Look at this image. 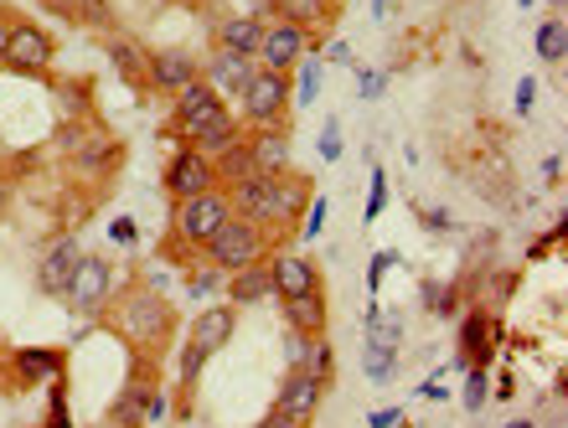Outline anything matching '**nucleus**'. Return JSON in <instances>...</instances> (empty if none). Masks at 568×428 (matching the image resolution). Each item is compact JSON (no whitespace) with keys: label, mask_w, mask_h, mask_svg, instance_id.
Wrapping results in <instances>:
<instances>
[{"label":"nucleus","mask_w":568,"mask_h":428,"mask_svg":"<svg viewBox=\"0 0 568 428\" xmlns=\"http://www.w3.org/2000/svg\"><path fill=\"white\" fill-rule=\"evenodd\" d=\"M114 330H120L135 351H161L171 340V305L155 289H130L114 305Z\"/></svg>","instance_id":"obj_1"},{"label":"nucleus","mask_w":568,"mask_h":428,"mask_svg":"<svg viewBox=\"0 0 568 428\" xmlns=\"http://www.w3.org/2000/svg\"><path fill=\"white\" fill-rule=\"evenodd\" d=\"M270 237L274 233H264L258 222H248V217H227L217 233H212V243L202 248V258H207L217 274H239V268H248V264H264L270 258Z\"/></svg>","instance_id":"obj_2"},{"label":"nucleus","mask_w":568,"mask_h":428,"mask_svg":"<svg viewBox=\"0 0 568 428\" xmlns=\"http://www.w3.org/2000/svg\"><path fill=\"white\" fill-rule=\"evenodd\" d=\"M284 114H290V73L258 68V73L248 78V89L239 93L243 130H270V124H284Z\"/></svg>","instance_id":"obj_3"},{"label":"nucleus","mask_w":568,"mask_h":428,"mask_svg":"<svg viewBox=\"0 0 568 428\" xmlns=\"http://www.w3.org/2000/svg\"><path fill=\"white\" fill-rule=\"evenodd\" d=\"M109 295H114V264L109 258H99V253H83L73 268V279H68V310L78 315V320H93V315L109 310Z\"/></svg>","instance_id":"obj_4"},{"label":"nucleus","mask_w":568,"mask_h":428,"mask_svg":"<svg viewBox=\"0 0 568 428\" xmlns=\"http://www.w3.org/2000/svg\"><path fill=\"white\" fill-rule=\"evenodd\" d=\"M227 217H233V202H227L223 186H217V192H202V196H186V202H176V237L186 248H207L212 233H217Z\"/></svg>","instance_id":"obj_5"},{"label":"nucleus","mask_w":568,"mask_h":428,"mask_svg":"<svg viewBox=\"0 0 568 428\" xmlns=\"http://www.w3.org/2000/svg\"><path fill=\"white\" fill-rule=\"evenodd\" d=\"M223 181H217V165L202 155V150L181 145L171 161H165V192L176 196V202H186V196H202V192H217Z\"/></svg>","instance_id":"obj_6"},{"label":"nucleus","mask_w":568,"mask_h":428,"mask_svg":"<svg viewBox=\"0 0 568 428\" xmlns=\"http://www.w3.org/2000/svg\"><path fill=\"white\" fill-rule=\"evenodd\" d=\"M227 202H233V217H248L258 222L264 233H274V202H280V176H264V171H254V176L233 181V186H223Z\"/></svg>","instance_id":"obj_7"},{"label":"nucleus","mask_w":568,"mask_h":428,"mask_svg":"<svg viewBox=\"0 0 568 428\" xmlns=\"http://www.w3.org/2000/svg\"><path fill=\"white\" fill-rule=\"evenodd\" d=\"M52 31L37 27V21H11V42H6V68L11 73H47L52 68Z\"/></svg>","instance_id":"obj_8"},{"label":"nucleus","mask_w":568,"mask_h":428,"mask_svg":"<svg viewBox=\"0 0 568 428\" xmlns=\"http://www.w3.org/2000/svg\"><path fill=\"white\" fill-rule=\"evenodd\" d=\"M315 37L300 27H284V21H270L264 31V47H258V68H270V73H295L300 62L311 58Z\"/></svg>","instance_id":"obj_9"},{"label":"nucleus","mask_w":568,"mask_h":428,"mask_svg":"<svg viewBox=\"0 0 568 428\" xmlns=\"http://www.w3.org/2000/svg\"><path fill=\"white\" fill-rule=\"evenodd\" d=\"M254 73H258V58H243V52H227V47H212L207 68H202V83H207L217 99H239Z\"/></svg>","instance_id":"obj_10"},{"label":"nucleus","mask_w":568,"mask_h":428,"mask_svg":"<svg viewBox=\"0 0 568 428\" xmlns=\"http://www.w3.org/2000/svg\"><path fill=\"white\" fill-rule=\"evenodd\" d=\"M202 68H196L192 52H181V47H161V52H145V83L150 89H161L176 99L186 83H196Z\"/></svg>","instance_id":"obj_11"},{"label":"nucleus","mask_w":568,"mask_h":428,"mask_svg":"<svg viewBox=\"0 0 568 428\" xmlns=\"http://www.w3.org/2000/svg\"><path fill=\"white\" fill-rule=\"evenodd\" d=\"M321 402H326V383L321 377H311V371H284L280 383V398H274V414H290L300 418V424H311L315 414H321Z\"/></svg>","instance_id":"obj_12"},{"label":"nucleus","mask_w":568,"mask_h":428,"mask_svg":"<svg viewBox=\"0 0 568 428\" xmlns=\"http://www.w3.org/2000/svg\"><path fill=\"white\" fill-rule=\"evenodd\" d=\"M496 336H501V320L491 310H470L460 320V367H491L496 356Z\"/></svg>","instance_id":"obj_13"},{"label":"nucleus","mask_w":568,"mask_h":428,"mask_svg":"<svg viewBox=\"0 0 568 428\" xmlns=\"http://www.w3.org/2000/svg\"><path fill=\"white\" fill-rule=\"evenodd\" d=\"M217 109H227L223 99H217V93L207 89V83H202V78H196V83H186V89L176 93V109H171V124H176V134L181 140H192L196 130H202V124H207L212 114H217Z\"/></svg>","instance_id":"obj_14"},{"label":"nucleus","mask_w":568,"mask_h":428,"mask_svg":"<svg viewBox=\"0 0 568 428\" xmlns=\"http://www.w3.org/2000/svg\"><path fill=\"white\" fill-rule=\"evenodd\" d=\"M78 258H83V253H78L73 237H58V243L42 253V264H37V289H42V295H52V299H62V295H68V279H73Z\"/></svg>","instance_id":"obj_15"},{"label":"nucleus","mask_w":568,"mask_h":428,"mask_svg":"<svg viewBox=\"0 0 568 428\" xmlns=\"http://www.w3.org/2000/svg\"><path fill=\"white\" fill-rule=\"evenodd\" d=\"M270 274H274V299H295V295L321 289V268H315L305 253H280V258H270Z\"/></svg>","instance_id":"obj_16"},{"label":"nucleus","mask_w":568,"mask_h":428,"mask_svg":"<svg viewBox=\"0 0 568 428\" xmlns=\"http://www.w3.org/2000/svg\"><path fill=\"white\" fill-rule=\"evenodd\" d=\"M6 371H11L16 387H31V383H58L62 371V351L52 346H21V351L6 356Z\"/></svg>","instance_id":"obj_17"},{"label":"nucleus","mask_w":568,"mask_h":428,"mask_svg":"<svg viewBox=\"0 0 568 428\" xmlns=\"http://www.w3.org/2000/svg\"><path fill=\"white\" fill-rule=\"evenodd\" d=\"M264 31H270V16H223L217 21V42L212 47H227V52H243V58H258V47H264Z\"/></svg>","instance_id":"obj_18"},{"label":"nucleus","mask_w":568,"mask_h":428,"mask_svg":"<svg viewBox=\"0 0 568 428\" xmlns=\"http://www.w3.org/2000/svg\"><path fill=\"white\" fill-rule=\"evenodd\" d=\"M243 134H248V130H243V119L233 114V109H217V114H212L207 124H202V130L186 140V145L202 150L207 161H217V155H227L233 145H243Z\"/></svg>","instance_id":"obj_19"},{"label":"nucleus","mask_w":568,"mask_h":428,"mask_svg":"<svg viewBox=\"0 0 568 428\" xmlns=\"http://www.w3.org/2000/svg\"><path fill=\"white\" fill-rule=\"evenodd\" d=\"M233 330H239V310H233V305H212V310H202L192 320V346L202 356H217L227 346V340H233Z\"/></svg>","instance_id":"obj_20"},{"label":"nucleus","mask_w":568,"mask_h":428,"mask_svg":"<svg viewBox=\"0 0 568 428\" xmlns=\"http://www.w3.org/2000/svg\"><path fill=\"white\" fill-rule=\"evenodd\" d=\"M243 150H248L254 171H264V176H280L284 161H290V134H284V124H270V130H248V134H243Z\"/></svg>","instance_id":"obj_21"},{"label":"nucleus","mask_w":568,"mask_h":428,"mask_svg":"<svg viewBox=\"0 0 568 428\" xmlns=\"http://www.w3.org/2000/svg\"><path fill=\"white\" fill-rule=\"evenodd\" d=\"M264 299H274L270 258L239 268V274H227V305H233V310H243V305H264Z\"/></svg>","instance_id":"obj_22"},{"label":"nucleus","mask_w":568,"mask_h":428,"mask_svg":"<svg viewBox=\"0 0 568 428\" xmlns=\"http://www.w3.org/2000/svg\"><path fill=\"white\" fill-rule=\"evenodd\" d=\"M274 21H284V27H300V31H321L336 16V0H274L270 6Z\"/></svg>","instance_id":"obj_23"},{"label":"nucleus","mask_w":568,"mask_h":428,"mask_svg":"<svg viewBox=\"0 0 568 428\" xmlns=\"http://www.w3.org/2000/svg\"><path fill=\"white\" fill-rule=\"evenodd\" d=\"M284 305V320H290V330H300V336H326V289H311V295H295V299H280Z\"/></svg>","instance_id":"obj_24"},{"label":"nucleus","mask_w":568,"mask_h":428,"mask_svg":"<svg viewBox=\"0 0 568 428\" xmlns=\"http://www.w3.org/2000/svg\"><path fill=\"white\" fill-rule=\"evenodd\" d=\"M532 47H538V58L548 62V68H564V58H568V21L564 16H548L538 27V37H532Z\"/></svg>","instance_id":"obj_25"},{"label":"nucleus","mask_w":568,"mask_h":428,"mask_svg":"<svg viewBox=\"0 0 568 428\" xmlns=\"http://www.w3.org/2000/svg\"><path fill=\"white\" fill-rule=\"evenodd\" d=\"M362 371H367V383H393L398 377V346H383V340L367 336V356H362Z\"/></svg>","instance_id":"obj_26"},{"label":"nucleus","mask_w":568,"mask_h":428,"mask_svg":"<svg viewBox=\"0 0 568 428\" xmlns=\"http://www.w3.org/2000/svg\"><path fill=\"white\" fill-rule=\"evenodd\" d=\"M321 78H326V62H321V58H305V62H300V83H290V104L311 109L315 99H321Z\"/></svg>","instance_id":"obj_27"},{"label":"nucleus","mask_w":568,"mask_h":428,"mask_svg":"<svg viewBox=\"0 0 568 428\" xmlns=\"http://www.w3.org/2000/svg\"><path fill=\"white\" fill-rule=\"evenodd\" d=\"M109 58H114V68H120L124 83H145V52L130 42H114L109 47Z\"/></svg>","instance_id":"obj_28"},{"label":"nucleus","mask_w":568,"mask_h":428,"mask_svg":"<svg viewBox=\"0 0 568 428\" xmlns=\"http://www.w3.org/2000/svg\"><path fill=\"white\" fill-rule=\"evenodd\" d=\"M486 398H491V377H486V367H465V414H480Z\"/></svg>","instance_id":"obj_29"},{"label":"nucleus","mask_w":568,"mask_h":428,"mask_svg":"<svg viewBox=\"0 0 568 428\" xmlns=\"http://www.w3.org/2000/svg\"><path fill=\"white\" fill-rule=\"evenodd\" d=\"M315 150H321V161H326V165H336V161H342V119H336V114H331L326 119V124H321V145H315Z\"/></svg>","instance_id":"obj_30"},{"label":"nucleus","mask_w":568,"mask_h":428,"mask_svg":"<svg viewBox=\"0 0 568 428\" xmlns=\"http://www.w3.org/2000/svg\"><path fill=\"white\" fill-rule=\"evenodd\" d=\"M367 336L383 340V346H398V340H404V325H398V315H373V320H367Z\"/></svg>","instance_id":"obj_31"},{"label":"nucleus","mask_w":568,"mask_h":428,"mask_svg":"<svg viewBox=\"0 0 568 428\" xmlns=\"http://www.w3.org/2000/svg\"><path fill=\"white\" fill-rule=\"evenodd\" d=\"M202 367H207V356H202L192 340H186V346H181V371H176V377H181V393H186V387L202 377Z\"/></svg>","instance_id":"obj_32"},{"label":"nucleus","mask_w":568,"mask_h":428,"mask_svg":"<svg viewBox=\"0 0 568 428\" xmlns=\"http://www.w3.org/2000/svg\"><path fill=\"white\" fill-rule=\"evenodd\" d=\"M326 227V196H311V207H305V227H300V243H315Z\"/></svg>","instance_id":"obj_33"},{"label":"nucleus","mask_w":568,"mask_h":428,"mask_svg":"<svg viewBox=\"0 0 568 428\" xmlns=\"http://www.w3.org/2000/svg\"><path fill=\"white\" fill-rule=\"evenodd\" d=\"M383 207H388V176H383V165H377L373 171V196H367V212H362V217L377 222L383 217Z\"/></svg>","instance_id":"obj_34"},{"label":"nucleus","mask_w":568,"mask_h":428,"mask_svg":"<svg viewBox=\"0 0 568 428\" xmlns=\"http://www.w3.org/2000/svg\"><path fill=\"white\" fill-rule=\"evenodd\" d=\"M383 89H388V73H377V68H357V93L362 99H377Z\"/></svg>","instance_id":"obj_35"},{"label":"nucleus","mask_w":568,"mask_h":428,"mask_svg":"<svg viewBox=\"0 0 568 428\" xmlns=\"http://www.w3.org/2000/svg\"><path fill=\"white\" fill-rule=\"evenodd\" d=\"M109 237H114L120 248H135V237H140L135 217H114V222H109Z\"/></svg>","instance_id":"obj_36"},{"label":"nucleus","mask_w":568,"mask_h":428,"mask_svg":"<svg viewBox=\"0 0 568 428\" xmlns=\"http://www.w3.org/2000/svg\"><path fill=\"white\" fill-rule=\"evenodd\" d=\"M532 104H538V83L523 78V83H517V114H532Z\"/></svg>","instance_id":"obj_37"},{"label":"nucleus","mask_w":568,"mask_h":428,"mask_svg":"<svg viewBox=\"0 0 568 428\" xmlns=\"http://www.w3.org/2000/svg\"><path fill=\"white\" fill-rule=\"evenodd\" d=\"M212 289H217V268H196L192 274V295H212Z\"/></svg>","instance_id":"obj_38"},{"label":"nucleus","mask_w":568,"mask_h":428,"mask_svg":"<svg viewBox=\"0 0 568 428\" xmlns=\"http://www.w3.org/2000/svg\"><path fill=\"white\" fill-rule=\"evenodd\" d=\"M326 62H331V68H352V42H331L326 47Z\"/></svg>","instance_id":"obj_39"},{"label":"nucleus","mask_w":568,"mask_h":428,"mask_svg":"<svg viewBox=\"0 0 568 428\" xmlns=\"http://www.w3.org/2000/svg\"><path fill=\"white\" fill-rule=\"evenodd\" d=\"M258 428H311V424H300V418H290V414H274V408H270V414L258 418Z\"/></svg>","instance_id":"obj_40"},{"label":"nucleus","mask_w":568,"mask_h":428,"mask_svg":"<svg viewBox=\"0 0 568 428\" xmlns=\"http://www.w3.org/2000/svg\"><path fill=\"white\" fill-rule=\"evenodd\" d=\"M367 424H373V428H398V424H404V414H398V408H377Z\"/></svg>","instance_id":"obj_41"},{"label":"nucleus","mask_w":568,"mask_h":428,"mask_svg":"<svg viewBox=\"0 0 568 428\" xmlns=\"http://www.w3.org/2000/svg\"><path fill=\"white\" fill-rule=\"evenodd\" d=\"M393 264H398V258H393V253H377V258H373V284H383V274H388Z\"/></svg>","instance_id":"obj_42"},{"label":"nucleus","mask_w":568,"mask_h":428,"mask_svg":"<svg viewBox=\"0 0 568 428\" xmlns=\"http://www.w3.org/2000/svg\"><path fill=\"white\" fill-rule=\"evenodd\" d=\"M11 21H16V16L0 11V68H6V42H11Z\"/></svg>","instance_id":"obj_43"},{"label":"nucleus","mask_w":568,"mask_h":428,"mask_svg":"<svg viewBox=\"0 0 568 428\" xmlns=\"http://www.w3.org/2000/svg\"><path fill=\"white\" fill-rule=\"evenodd\" d=\"M511 393H517V383H511V371H507V377H496V398H511Z\"/></svg>","instance_id":"obj_44"},{"label":"nucleus","mask_w":568,"mask_h":428,"mask_svg":"<svg viewBox=\"0 0 568 428\" xmlns=\"http://www.w3.org/2000/svg\"><path fill=\"white\" fill-rule=\"evenodd\" d=\"M558 171H564V161H558V155H548V161H542V176L558 181Z\"/></svg>","instance_id":"obj_45"},{"label":"nucleus","mask_w":568,"mask_h":428,"mask_svg":"<svg viewBox=\"0 0 568 428\" xmlns=\"http://www.w3.org/2000/svg\"><path fill=\"white\" fill-rule=\"evenodd\" d=\"M393 6H398V0H373V16L383 21V16H393Z\"/></svg>","instance_id":"obj_46"},{"label":"nucleus","mask_w":568,"mask_h":428,"mask_svg":"<svg viewBox=\"0 0 568 428\" xmlns=\"http://www.w3.org/2000/svg\"><path fill=\"white\" fill-rule=\"evenodd\" d=\"M11 192H16V186H11V181H6V176H0V212L11 207Z\"/></svg>","instance_id":"obj_47"},{"label":"nucleus","mask_w":568,"mask_h":428,"mask_svg":"<svg viewBox=\"0 0 568 428\" xmlns=\"http://www.w3.org/2000/svg\"><path fill=\"white\" fill-rule=\"evenodd\" d=\"M507 428H542V424H538V418H511Z\"/></svg>","instance_id":"obj_48"},{"label":"nucleus","mask_w":568,"mask_h":428,"mask_svg":"<svg viewBox=\"0 0 568 428\" xmlns=\"http://www.w3.org/2000/svg\"><path fill=\"white\" fill-rule=\"evenodd\" d=\"M248 6H254V16H270V6H274V0H248Z\"/></svg>","instance_id":"obj_49"},{"label":"nucleus","mask_w":568,"mask_h":428,"mask_svg":"<svg viewBox=\"0 0 568 428\" xmlns=\"http://www.w3.org/2000/svg\"><path fill=\"white\" fill-rule=\"evenodd\" d=\"M548 6H554V16H564V0H548Z\"/></svg>","instance_id":"obj_50"},{"label":"nucleus","mask_w":568,"mask_h":428,"mask_svg":"<svg viewBox=\"0 0 568 428\" xmlns=\"http://www.w3.org/2000/svg\"><path fill=\"white\" fill-rule=\"evenodd\" d=\"M517 6H532V0H517Z\"/></svg>","instance_id":"obj_51"},{"label":"nucleus","mask_w":568,"mask_h":428,"mask_svg":"<svg viewBox=\"0 0 568 428\" xmlns=\"http://www.w3.org/2000/svg\"><path fill=\"white\" fill-rule=\"evenodd\" d=\"M0 367H6V356H0Z\"/></svg>","instance_id":"obj_52"}]
</instances>
